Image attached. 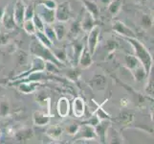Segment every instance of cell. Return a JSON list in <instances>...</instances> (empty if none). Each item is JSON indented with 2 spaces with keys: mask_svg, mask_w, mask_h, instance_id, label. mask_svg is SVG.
<instances>
[{
  "mask_svg": "<svg viewBox=\"0 0 154 144\" xmlns=\"http://www.w3.org/2000/svg\"><path fill=\"white\" fill-rule=\"evenodd\" d=\"M145 1H146V0H135V2H136V3H139V4L144 3Z\"/></svg>",
  "mask_w": 154,
  "mask_h": 144,
  "instance_id": "obj_47",
  "label": "cell"
},
{
  "mask_svg": "<svg viewBox=\"0 0 154 144\" xmlns=\"http://www.w3.org/2000/svg\"><path fill=\"white\" fill-rule=\"evenodd\" d=\"M82 26H81V22L79 21H74V22L71 24V27L70 30H69V34L72 37V38L76 39L79 37V35L82 33Z\"/></svg>",
  "mask_w": 154,
  "mask_h": 144,
  "instance_id": "obj_29",
  "label": "cell"
},
{
  "mask_svg": "<svg viewBox=\"0 0 154 144\" xmlns=\"http://www.w3.org/2000/svg\"><path fill=\"white\" fill-rule=\"evenodd\" d=\"M39 87V84L38 82H31V81H21L18 82V90L21 93L24 94H31L35 92L38 88Z\"/></svg>",
  "mask_w": 154,
  "mask_h": 144,
  "instance_id": "obj_12",
  "label": "cell"
},
{
  "mask_svg": "<svg viewBox=\"0 0 154 144\" xmlns=\"http://www.w3.org/2000/svg\"><path fill=\"white\" fill-rule=\"evenodd\" d=\"M62 133H63V129L57 124L50 126L46 131L47 136L53 140H60L62 136Z\"/></svg>",
  "mask_w": 154,
  "mask_h": 144,
  "instance_id": "obj_19",
  "label": "cell"
},
{
  "mask_svg": "<svg viewBox=\"0 0 154 144\" xmlns=\"http://www.w3.org/2000/svg\"><path fill=\"white\" fill-rule=\"evenodd\" d=\"M43 32L45 33V35L48 37L49 40L53 42V43H54V42L57 40V37H56L55 31H54V28H53L52 24H46V25H44Z\"/></svg>",
  "mask_w": 154,
  "mask_h": 144,
  "instance_id": "obj_33",
  "label": "cell"
},
{
  "mask_svg": "<svg viewBox=\"0 0 154 144\" xmlns=\"http://www.w3.org/2000/svg\"><path fill=\"white\" fill-rule=\"evenodd\" d=\"M110 120L105 119V120H100L99 123L95 126V131L98 136V138L102 142H105L106 140V135H107V131L110 128Z\"/></svg>",
  "mask_w": 154,
  "mask_h": 144,
  "instance_id": "obj_11",
  "label": "cell"
},
{
  "mask_svg": "<svg viewBox=\"0 0 154 144\" xmlns=\"http://www.w3.org/2000/svg\"><path fill=\"white\" fill-rule=\"evenodd\" d=\"M0 137H1V132H0Z\"/></svg>",
  "mask_w": 154,
  "mask_h": 144,
  "instance_id": "obj_48",
  "label": "cell"
},
{
  "mask_svg": "<svg viewBox=\"0 0 154 144\" xmlns=\"http://www.w3.org/2000/svg\"><path fill=\"white\" fill-rule=\"evenodd\" d=\"M50 119H51V117L49 114H47L40 110L35 111L33 114V121L35 126H39V127L45 126L50 122Z\"/></svg>",
  "mask_w": 154,
  "mask_h": 144,
  "instance_id": "obj_16",
  "label": "cell"
},
{
  "mask_svg": "<svg viewBox=\"0 0 154 144\" xmlns=\"http://www.w3.org/2000/svg\"><path fill=\"white\" fill-rule=\"evenodd\" d=\"M108 11L112 17H116L120 13L122 9V1L121 0H112L108 5Z\"/></svg>",
  "mask_w": 154,
  "mask_h": 144,
  "instance_id": "obj_28",
  "label": "cell"
},
{
  "mask_svg": "<svg viewBox=\"0 0 154 144\" xmlns=\"http://www.w3.org/2000/svg\"><path fill=\"white\" fill-rule=\"evenodd\" d=\"M79 125L78 124H71V125H68L66 127V132L68 135H71V136H74L77 133L78 129H79Z\"/></svg>",
  "mask_w": 154,
  "mask_h": 144,
  "instance_id": "obj_41",
  "label": "cell"
},
{
  "mask_svg": "<svg viewBox=\"0 0 154 144\" xmlns=\"http://www.w3.org/2000/svg\"><path fill=\"white\" fill-rule=\"evenodd\" d=\"M81 26L83 32L88 33L95 26V18L92 17V14L88 13L87 11H85V14L83 15V18L81 22Z\"/></svg>",
  "mask_w": 154,
  "mask_h": 144,
  "instance_id": "obj_17",
  "label": "cell"
},
{
  "mask_svg": "<svg viewBox=\"0 0 154 144\" xmlns=\"http://www.w3.org/2000/svg\"><path fill=\"white\" fill-rule=\"evenodd\" d=\"M3 13H4V9L3 8H0V20H1V18L3 15Z\"/></svg>",
  "mask_w": 154,
  "mask_h": 144,
  "instance_id": "obj_46",
  "label": "cell"
},
{
  "mask_svg": "<svg viewBox=\"0 0 154 144\" xmlns=\"http://www.w3.org/2000/svg\"><path fill=\"white\" fill-rule=\"evenodd\" d=\"M92 56L93 55L90 53L87 46L84 45L81 55L79 57V60H78V63H79V67H81V69H85V68H88L89 66H92V63H93Z\"/></svg>",
  "mask_w": 154,
  "mask_h": 144,
  "instance_id": "obj_10",
  "label": "cell"
},
{
  "mask_svg": "<svg viewBox=\"0 0 154 144\" xmlns=\"http://www.w3.org/2000/svg\"><path fill=\"white\" fill-rule=\"evenodd\" d=\"M22 27L28 35H35V31H36V28H35V26L32 19L24 20L22 23Z\"/></svg>",
  "mask_w": 154,
  "mask_h": 144,
  "instance_id": "obj_31",
  "label": "cell"
},
{
  "mask_svg": "<svg viewBox=\"0 0 154 144\" xmlns=\"http://www.w3.org/2000/svg\"><path fill=\"white\" fill-rule=\"evenodd\" d=\"M125 40L128 41L131 44V46L133 47V50L135 52V57L140 61V62L144 66L148 76V74L150 73V71L153 68V59L152 56L150 55V53L148 52L146 47L136 38H125Z\"/></svg>",
  "mask_w": 154,
  "mask_h": 144,
  "instance_id": "obj_1",
  "label": "cell"
},
{
  "mask_svg": "<svg viewBox=\"0 0 154 144\" xmlns=\"http://www.w3.org/2000/svg\"><path fill=\"white\" fill-rule=\"evenodd\" d=\"M118 48V42L114 40H107L105 42V49L109 53L114 52Z\"/></svg>",
  "mask_w": 154,
  "mask_h": 144,
  "instance_id": "obj_37",
  "label": "cell"
},
{
  "mask_svg": "<svg viewBox=\"0 0 154 144\" xmlns=\"http://www.w3.org/2000/svg\"><path fill=\"white\" fill-rule=\"evenodd\" d=\"M18 59H19L20 65H24V62H26V61H27V55H26L24 52H22L18 55Z\"/></svg>",
  "mask_w": 154,
  "mask_h": 144,
  "instance_id": "obj_43",
  "label": "cell"
},
{
  "mask_svg": "<svg viewBox=\"0 0 154 144\" xmlns=\"http://www.w3.org/2000/svg\"><path fill=\"white\" fill-rule=\"evenodd\" d=\"M81 75H82L81 68H76V67L69 69L66 73V76L70 80H72V81H77V80L79 79Z\"/></svg>",
  "mask_w": 154,
  "mask_h": 144,
  "instance_id": "obj_32",
  "label": "cell"
},
{
  "mask_svg": "<svg viewBox=\"0 0 154 144\" xmlns=\"http://www.w3.org/2000/svg\"><path fill=\"white\" fill-rule=\"evenodd\" d=\"M51 50L53 52V54H54V56L62 63H64L67 61V51L65 48H63V47L51 48Z\"/></svg>",
  "mask_w": 154,
  "mask_h": 144,
  "instance_id": "obj_27",
  "label": "cell"
},
{
  "mask_svg": "<svg viewBox=\"0 0 154 144\" xmlns=\"http://www.w3.org/2000/svg\"><path fill=\"white\" fill-rule=\"evenodd\" d=\"M35 36L36 40H38L41 44H43L44 46L48 47V48H52L54 43L49 40V38L45 35V33L43 31H39V30H36L35 33Z\"/></svg>",
  "mask_w": 154,
  "mask_h": 144,
  "instance_id": "obj_23",
  "label": "cell"
},
{
  "mask_svg": "<svg viewBox=\"0 0 154 144\" xmlns=\"http://www.w3.org/2000/svg\"><path fill=\"white\" fill-rule=\"evenodd\" d=\"M32 67L31 69H29L28 71H26L24 73H21L19 75H17L14 79V82L19 81V80L25 78L26 76L30 75V74L34 73V72H41V71H45V65H46V62L43 60L42 58L38 57V56H34L33 60H32Z\"/></svg>",
  "mask_w": 154,
  "mask_h": 144,
  "instance_id": "obj_4",
  "label": "cell"
},
{
  "mask_svg": "<svg viewBox=\"0 0 154 144\" xmlns=\"http://www.w3.org/2000/svg\"><path fill=\"white\" fill-rule=\"evenodd\" d=\"M11 110V107L9 101L6 99H1L0 100V116L1 117H6L9 115Z\"/></svg>",
  "mask_w": 154,
  "mask_h": 144,
  "instance_id": "obj_30",
  "label": "cell"
},
{
  "mask_svg": "<svg viewBox=\"0 0 154 144\" xmlns=\"http://www.w3.org/2000/svg\"><path fill=\"white\" fill-rule=\"evenodd\" d=\"M25 8L24 2L22 0H17L14 3V12H13V18L15 24L19 27H22V23L24 21V14H25Z\"/></svg>",
  "mask_w": 154,
  "mask_h": 144,
  "instance_id": "obj_9",
  "label": "cell"
},
{
  "mask_svg": "<svg viewBox=\"0 0 154 144\" xmlns=\"http://www.w3.org/2000/svg\"><path fill=\"white\" fill-rule=\"evenodd\" d=\"M100 122V120L98 119V117L95 115V114H93V116L91 117V118H90L87 122H86V124H89V125H92V126H96L98 123Z\"/></svg>",
  "mask_w": 154,
  "mask_h": 144,
  "instance_id": "obj_42",
  "label": "cell"
},
{
  "mask_svg": "<svg viewBox=\"0 0 154 144\" xmlns=\"http://www.w3.org/2000/svg\"><path fill=\"white\" fill-rule=\"evenodd\" d=\"M131 72H132V74H133L135 81L138 82V83L143 82L147 77V74H146L145 68H144V66H140L136 67Z\"/></svg>",
  "mask_w": 154,
  "mask_h": 144,
  "instance_id": "obj_26",
  "label": "cell"
},
{
  "mask_svg": "<svg viewBox=\"0 0 154 144\" xmlns=\"http://www.w3.org/2000/svg\"><path fill=\"white\" fill-rule=\"evenodd\" d=\"M33 136V131L31 129H22L15 134V138L19 142H26L27 140H30Z\"/></svg>",
  "mask_w": 154,
  "mask_h": 144,
  "instance_id": "obj_22",
  "label": "cell"
},
{
  "mask_svg": "<svg viewBox=\"0 0 154 144\" xmlns=\"http://www.w3.org/2000/svg\"><path fill=\"white\" fill-rule=\"evenodd\" d=\"M0 21L2 22L4 28L6 30H8V31H14L15 29V26H17V24H15L14 20L13 15L9 13L8 7L4 10L3 15H2L1 20H0Z\"/></svg>",
  "mask_w": 154,
  "mask_h": 144,
  "instance_id": "obj_15",
  "label": "cell"
},
{
  "mask_svg": "<svg viewBox=\"0 0 154 144\" xmlns=\"http://www.w3.org/2000/svg\"><path fill=\"white\" fill-rule=\"evenodd\" d=\"M106 84H107L106 78L103 75H95L89 83V85L91 86L92 88L97 89V90L103 89L106 86Z\"/></svg>",
  "mask_w": 154,
  "mask_h": 144,
  "instance_id": "obj_20",
  "label": "cell"
},
{
  "mask_svg": "<svg viewBox=\"0 0 154 144\" xmlns=\"http://www.w3.org/2000/svg\"><path fill=\"white\" fill-rule=\"evenodd\" d=\"M100 1L102 2L103 5H105V6H107V5H108L111 1H112V0H100Z\"/></svg>",
  "mask_w": 154,
  "mask_h": 144,
  "instance_id": "obj_45",
  "label": "cell"
},
{
  "mask_svg": "<svg viewBox=\"0 0 154 144\" xmlns=\"http://www.w3.org/2000/svg\"><path fill=\"white\" fill-rule=\"evenodd\" d=\"M64 23L65 22H60V21H57V23L52 24L53 28H54V31H55L56 37H57V40H60V41L62 40L68 34L67 27Z\"/></svg>",
  "mask_w": 154,
  "mask_h": 144,
  "instance_id": "obj_18",
  "label": "cell"
},
{
  "mask_svg": "<svg viewBox=\"0 0 154 144\" xmlns=\"http://www.w3.org/2000/svg\"><path fill=\"white\" fill-rule=\"evenodd\" d=\"M83 47H84V44H83L82 40H78V38H76L75 40H74V42L72 44V48H73V55H74V59H75V62H78L79 57V55H81Z\"/></svg>",
  "mask_w": 154,
  "mask_h": 144,
  "instance_id": "obj_25",
  "label": "cell"
},
{
  "mask_svg": "<svg viewBox=\"0 0 154 144\" xmlns=\"http://www.w3.org/2000/svg\"><path fill=\"white\" fill-rule=\"evenodd\" d=\"M125 62L126 67L128 68L130 71H132L136 67L142 66V63L140 62V61L138 60V59L135 56H133V55H125Z\"/></svg>",
  "mask_w": 154,
  "mask_h": 144,
  "instance_id": "obj_24",
  "label": "cell"
},
{
  "mask_svg": "<svg viewBox=\"0 0 154 144\" xmlns=\"http://www.w3.org/2000/svg\"><path fill=\"white\" fill-rule=\"evenodd\" d=\"M10 42V36L6 33H0V46H6Z\"/></svg>",
  "mask_w": 154,
  "mask_h": 144,
  "instance_id": "obj_40",
  "label": "cell"
},
{
  "mask_svg": "<svg viewBox=\"0 0 154 144\" xmlns=\"http://www.w3.org/2000/svg\"><path fill=\"white\" fill-rule=\"evenodd\" d=\"M83 4L87 12L91 14L95 19H97L100 15V8L98 4L94 1H91V0H83Z\"/></svg>",
  "mask_w": 154,
  "mask_h": 144,
  "instance_id": "obj_21",
  "label": "cell"
},
{
  "mask_svg": "<svg viewBox=\"0 0 154 144\" xmlns=\"http://www.w3.org/2000/svg\"><path fill=\"white\" fill-rule=\"evenodd\" d=\"M56 20L60 22H67L71 17V8L68 1L57 5L56 8Z\"/></svg>",
  "mask_w": 154,
  "mask_h": 144,
  "instance_id": "obj_6",
  "label": "cell"
},
{
  "mask_svg": "<svg viewBox=\"0 0 154 144\" xmlns=\"http://www.w3.org/2000/svg\"><path fill=\"white\" fill-rule=\"evenodd\" d=\"M112 29L115 33L124 37V38H136V34L134 33V31L120 20L114 21L112 25Z\"/></svg>",
  "mask_w": 154,
  "mask_h": 144,
  "instance_id": "obj_7",
  "label": "cell"
},
{
  "mask_svg": "<svg viewBox=\"0 0 154 144\" xmlns=\"http://www.w3.org/2000/svg\"><path fill=\"white\" fill-rule=\"evenodd\" d=\"M30 51L34 56L40 57V58L43 59L45 62H53L54 65H56L58 67L64 66V63L60 62L54 56V54H53V52L51 50V48H48V47L44 46L43 44H41L38 40H32L31 44H30Z\"/></svg>",
  "mask_w": 154,
  "mask_h": 144,
  "instance_id": "obj_2",
  "label": "cell"
},
{
  "mask_svg": "<svg viewBox=\"0 0 154 144\" xmlns=\"http://www.w3.org/2000/svg\"><path fill=\"white\" fill-rule=\"evenodd\" d=\"M39 3L42 4V5H44V6L47 7V8L52 9V10H56V8L57 6L55 0H41Z\"/></svg>",
  "mask_w": 154,
  "mask_h": 144,
  "instance_id": "obj_39",
  "label": "cell"
},
{
  "mask_svg": "<svg viewBox=\"0 0 154 144\" xmlns=\"http://www.w3.org/2000/svg\"><path fill=\"white\" fill-rule=\"evenodd\" d=\"M98 136L95 127L89 124H83L79 127L77 133L74 135V140H97Z\"/></svg>",
  "mask_w": 154,
  "mask_h": 144,
  "instance_id": "obj_3",
  "label": "cell"
},
{
  "mask_svg": "<svg viewBox=\"0 0 154 144\" xmlns=\"http://www.w3.org/2000/svg\"><path fill=\"white\" fill-rule=\"evenodd\" d=\"M121 105H122V107H127L129 105V100L126 98H123L121 100Z\"/></svg>",
  "mask_w": 154,
  "mask_h": 144,
  "instance_id": "obj_44",
  "label": "cell"
},
{
  "mask_svg": "<svg viewBox=\"0 0 154 144\" xmlns=\"http://www.w3.org/2000/svg\"><path fill=\"white\" fill-rule=\"evenodd\" d=\"M152 23H153V21H152V18L149 14H143L142 15V18H141V25H142V27L144 28V29H149L151 26H152Z\"/></svg>",
  "mask_w": 154,
  "mask_h": 144,
  "instance_id": "obj_34",
  "label": "cell"
},
{
  "mask_svg": "<svg viewBox=\"0 0 154 144\" xmlns=\"http://www.w3.org/2000/svg\"><path fill=\"white\" fill-rule=\"evenodd\" d=\"M32 20H33V22H34V24L35 26L36 30H39V31H43L44 30L45 23L43 22V20L41 19V18L36 13H35L34 17L32 18Z\"/></svg>",
  "mask_w": 154,
  "mask_h": 144,
  "instance_id": "obj_35",
  "label": "cell"
},
{
  "mask_svg": "<svg viewBox=\"0 0 154 144\" xmlns=\"http://www.w3.org/2000/svg\"><path fill=\"white\" fill-rule=\"evenodd\" d=\"M35 9L34 7L30 5V6H27L25 8V14H24V20H27V19H32V18L34 17L35 14Z\"/></svg>",
  "mask_w": 154,
  "mask_h": 144,
  "instance_id": "obj_38",
  "label": "cell"
},
{
  "mask_svg": "<svg viewBox=\"0 0 154 144\" xmlns=\"http://www.w3.org/2000/svg\"><path fill=\"white\" fill-rule=\"evenodd\" d=\"M57 110L58 115L60 117H62V118L67 117L69 115V113H70V103H69V100L66 97H61L58 99Z\"/></svg>",
  "mask_w": 154,
  "mask_h": 144,
  "instance_id": "obj_14",
  "label": "cell"
},
{
  "mask_svg": "<svg viewBox=\"0 0 154 144\" xmlns=\"http://www.w3.org/2000/svg\"><path fill=\"white\" fill-rule=\"evenodd\" d=\"M38 14L45 24H53L56 21V11L45 7L44 5L38 4Z\"/></svg>",
  "mask_w": 154,
  "mask_h": 144,
  "instance_id": "obj_8",
  "label": "cell"
},
{
  "mask_svg": "<svg viewBox=\"0 0 154 144\" xmlns=\"http://www.w3.org/2000/svg\"><path fill=\"white\" fill-rule=\"evenodd\" d=\"M100 28L98 25H95L94 27L88 32V37H87V48L89 49L90 53L94 55L95 51L97 49V46L99 43V38H100Z\"/></svg>",
  "mask_w": 154,
  "mask_h": 144,
  "instance_id": "obj_5",
  "label": "cell"
},
{
  "mask_svg": "<svg viewBox=\"0 0 154 144\" xmlns=\"http://www.w3.org/2000/svg\"><path fill=\"white\" fill-rule=\"evenodd\" d=\"M94 114L96 115L98 117V119L100 121V120H105V119H108L110 120L111 119V116L106 113V111L103 110V109L102 108V107H98V109L96 110V111L94 113Z\"/></svg>",
  "mask_w": 154,
  "mask_h": 144,
  "instance_id": "obj_36",
  "label": "cell"
},
{
  "mask_svg": "<svg viewBox=\"0 0 154 144\" xmlns=\"http://www.w3.org/2000/svg\"><path fill=\"white\" fill-rule=\"evenodd\" d=\"M72 110L73 114L77 118H81L84 115V111H85V103L84 100L82 97H77L74 99L73 105H72Z\"/></svg>",
  "mask_w": 154,
  "mask_h": 144,
  "instance_id": "obj_13",
  "label": "cell"
}]
</instances>
